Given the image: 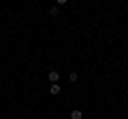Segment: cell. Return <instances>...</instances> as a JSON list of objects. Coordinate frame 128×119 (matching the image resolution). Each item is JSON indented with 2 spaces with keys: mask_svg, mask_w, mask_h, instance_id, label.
Here are the masks:
<instances>
[{
  "mask_svg": "<svg viewBox=\"0 0 128 119\" xmlns=\"http://www.w3.org/2000/svg\"><path fill=\"white\" fill-rule=\"evenodd\" d=\"M47 79H49V81H51V85H54V83H58L60 72H58V70H49V72H47Z\"/></svg>",
  "mask_w": 128,
  "mask_h": 119,
  "instance_id": "1",
  "label": "cell"
},
{
  "mask_svg": "<svg viewBox=\"0 0 128 119\" xmlns=\"http://www.w3.org/2000/svg\"><path fill=\"white\" fill-rule=\"evenodd\" d=\"M49 94H51V96H58V94H60V85H58V83L49 85Z\"/></svg>",
  "mask_w": 128,
  "mask_h": 119,
  "instance_id": "3",
  "label": "cell"
},
{
  "mask_svg": "<svg viewBox=\"0 0 128 119\" xmlns=\"http://www.w3.org/2000/svg\"><path fill=\"white\" fill-rule=\"evenodd\" d=\"M70 119H83L81 109H73V111H70Z\"/></svg>",
  "mask_w": 128,
  "mask_h": 119,
  "instance_id": "2",
  "label": "cell"
},
{
  "mask_svg": "<svg viewBox=\"0 0 128 119\" xmlns=\"http://www.w3.org/2000/svg\"><path fill=\"white\" fill-rule=\"evenodd\" d=\"M49 15H51V17H58V15H60V6H51V9H49Z\"/></svg>",
  "mask_w": 128,
  "mask_h": 119,
  "instance_id": "4",
  "label": "cell"
},
{
  "mask_svg": "<svg viewBox=\"0 0 128 119\" xmlns=\"http://www.w3.org/2000/svg\"><path fill=\"white\" fill-rule=\"evenodd\" d=\"M126 106H128V102H126Z\"/></svg>",
  "mask_w": 128,
  "mask_h": 119,
  "instance_id": "6",
  "label": "cell"
},
{
  "mask_svg": "<svg viewBox=\"0 0 128 119\" xmlns=\"http://www.w3.org/2000/svg\"><path fill=\"white\" fill-rule=\"evenodd\" d=\"M68 81H70V83H77V81H79V74H77V72H70V74H68Z\"/></svg>",
  "mask_w": 128,
  "mask_h": 119,
  "instance_id": "5",
  "label": "cell"
}]
</instances>
